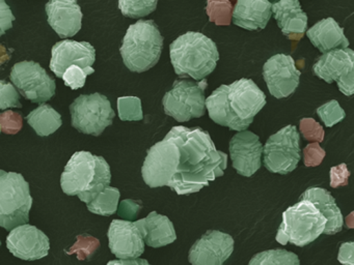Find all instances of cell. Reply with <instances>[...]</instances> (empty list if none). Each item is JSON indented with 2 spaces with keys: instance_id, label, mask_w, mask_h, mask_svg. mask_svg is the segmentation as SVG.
I'll return each instance as SVG.
<instances>
[{
  "instance_id": "20",
  "label": "cell",
  "mask_w": 354,
  "mask_h": 265,
  "mask_svg": "<svg viewBox=\"0 0 354 265\" xmlns=\"http://www.w3.org/2000/svg\"><path fill=\"white\" fill-rule=\"evenodd\" d=\"M277 25L289 39L299 41L308 27V14L297 0H281L271 6Z\"/></svg>"
},
{
  "instance_id": "40",
  "label": "cell",
  "mask_w": 354,
  "mask_h": 265,
  "mask_svg": "<svg viewBox=\"0 0 354 265\" xmlns=\"http://www.w3.org/2000/svg\"><path fill=\"white\" fill-rule=\"evenodd\" d=\"M354 242H344L339 246L337 260L343 265H354L353 260Z\"/></svg>"
},
{
  "instance_id": "8",
  "label": "cell",
  "mask_w": 354,
  "mask_h": 265,
  "mask_svg": "<svg viewBox=\"0 0 354 265\" xmlns=\"http://www.w3.org/2000/svg\"><path fill=\"white\" fill-rule=\"evenodd\" d=\"M207 87L208 82L206 79L200 82L178 79L174 83L173 88L163 97L165 113L175 118L178 122L202 117L206 109L205 90Z\"/></svg>"
},
{
  "instance_id": "28",
  "label": "cell",
  "mask_w": 354,
  "mask_h": 265,
  "mask_svg": "<svg viewBox=\"0 0 354 265\" xmlns=\"http://www.w3.org/2000/svg\"><path fill=\"white\" fill-rule=\"evenodd\" d=\"M118 111L123 121H138L144 118L142 101L138 97H122L118 99Z\"/></svg>"
},
{
  "instance_id": "7",
  "label": "cell",
  "mask_w": 354,
  "mask_h": 265,
  "mask_svg": "<svg viewBox=\"0 0 354 265\" xmlns=\"http://www.w3.org/2000/svg\"><path fill=\"white\" fill-rule=\"evenodd\" d=\"M30 184L24 175L0 170V227L12 231L30 222Z\"/></svg>"
},
{
  "instance_id": "22",
  "label": "cell",
  "mask_w": 354,
  "mask_h": 265,
  "mask_svg": "<svg viewBox=\"0 0 354 265\" xmlns=\"http://www.w3.org/2000/svg\"><path fill=\"white\" fill-rule=\"evenodd\" d=\"M134 224L140 230L145 244L152 248H161L173 244L177 239L175 227L171 219L156 211H152L148 217L134 222Z\"/></svg>"
},
{
  "instance_id": "11",
  "label": "cell",
  "mask_w": 354,
  "mask_h": 265,
  "mask_svg": "<svg viewBox=\"0 0 354 265\" xmlns=\"http://www.w3.org/2000/svg\"><path fill=\"white\" fill-rule=\"evenodd\" d=\"M10 77L15 88L32 103H45L55 95V79L38 62H17L14 64Z\"/></svg>"
},
{
  "instance_id": "24",
  "label": "cell",
  "mask_w": 354,
  "mask_h": 265,
  "mask_svg": "<svg viewBox=\"0 0 354 265\" xmlns=\"http://www.w3.org/2000/svg\"><path fill=\"white\" fill-rule=\"evenodd\" d=\"M300 199L310 201L326 219V226L323 233L333 235L342 231L344 225L343 215L328 190L318 186H312L301 195Z\"/></svg>"
},
{
  "instance_id": "16",
  "label": "cell",
  "mask_w": 354,
  "mask_h": 265,
  "mask_svg": "<svg viewBox=\"0 0 354 265\" xmlns=\"http://www.w3.org/2000/svg\"><path fill=\"white\" fill-rule=\"evenodd\" d=\"M7 246L17 258L35 261L48 255L50 242L48 236L36 226L26 224L10 232L7 237Z\"/></svg>"
},
{
  "instance_id": "39",
  "label": "cell",
  "mask_w": 354,
  "mask_h": 265,
  "mask_svg": "<svg viewBox=\"0 0 354 265\" xmlns=\"http://www.w3.org/2000/svg\"><path fill=\"white\" fill-rule=\"evenodd\" d=\"M15 19L16 17L14 16L7 2L0 0V37L13 27V21Z\"/></svg>"
},
{
  "instance_id": "43",
  "label": "cell",
  "mask_w": 354,
  "mask_h": 265,
  "mask_svg": "<svg viewBox=\"0 0 354 265\" xmlns=\"http://www.w3.org/2000/svg\"><path fill=\"white\" fill-rule=\"evenodd\" d=\"M0 246H1V242H0Z\"/></svg>"
},
{
  "instance_id": "3",
  "label": "cell",
  "mask_w": 354,
  "mask_h": 265,
  "mask_svg": "<svg viewBox=\"0 0 354 265\" xmlns=\"http://www.w3.org/2000/svg\"><path fill=\"white\" fill-rule=\"evenodd\" d=\"M111 180V167L104 157L90 151H77L66 165L61 186L65 194L77 196L88 204L109 186Z\"/></svg>"
},
{
  "instance_id": "27",
  "label": "cell",
  "mask_w": 354,
  "mask_h": 265,
  "mask_svg": "<svg viewBox=\"0 0 354 265\" xmlns=\"http://www.w3.org/2000/svg\"><path fill=\"white\" fill-rule=\"evenodd\" d=\"M248 265H300L299 258L285 248H273L252 256Z\"/></svg>"
},
{
  "instance_id": "13",
  "label": "cell",
  "mask_w": 354,
  "mask_h": 265,
  "mask_svg": "<svg viewBox=\"0 0 354 265\" xmlns=\"http://www.w3.org/2000/svg\"><path fill=\"white\" fill-rule=\"evenodd\" d=\"M300 70L295 60L286 54H277L269 58L263 66V77L269 92L277 99L290 97L299 85Z\"/></svg>"
},
{
  "instance_id": "38",
  "label": "cell",
  "mask_w": 354,
  "mask_h": 265,
  "mask_svg": "<svg viewBox=\"0 0 354 265\" xmlns=\"http://www.w3.org/2000/svg\"><path fill=\"white\" fill-rule=\"evenodd\" d=\"M350 171L348 170L347 165L345 163L331 168L330 172H329L331 188H339V186H347Z\"/></svg>"
},
{
  "instance_id": "29",
  "label": "cell",
  "mask_w": 354,
  "mask_h": 265,
  "mask_svg": "<svg viewBox=\"0 0 354 265\" xmlns=\"http://www.w3.org/2000/svg\"><path fill=\"white\" fill-rule=\"evenodd\" d=\"M207 14L210 22L215 23L217 26H227L231 24L232 3L231 1H207Z\"/></svg>"
},
{
  "instance_id": "23",
  "label": "cell",
  "mask_w": 354,
  "mask_h": 265,
  "mask_svg": "<svg viewBox=\"0 0 354 265\" xmlns=\"http://www.w3.org/2000/svg\"><path fill=\"white\" fill-rule=\"evenodd\" d=\"M306 35L322 54L349 47V41L344 33L343 27L339 26L333 18L319 21L306 31Z\"/></svg>"
},
{
  "instance_id": "12",
  "label": "cell",
  "mask_w": 354,
  "mask_h": 265,
  "mask_svg": "<svg viewBox=\"0 0 354 265\" xmlns=\"http://www.w3.org/2000/svg\"><path fill=\"white\" fill-rule=\"evenodd\" d=\"M315 76L331 84L337 82L343 95L354 93V51L352 49H339L319 56L313 66Z\"/></svg>"
},
{
  "instance_id": "33",
  "label": "cell",
  "mask_w": 354,
  "mask_h": 265,
  "mask_svg": "<svg viewBox=\"0 0 354 265\" xmlns=\"http://www.w3.org/2000/svg\"><path fill=\"white\" fill-rule=\"evenodd\" d=\"M8 108H22L19 93L12 83L0 80V110Z\"/></svg>"
},
{
  "instance_id": "19",
  "label": "cell",
  "mask_w": 354,
  "mask_h": 265,
  "mask_svg": "<svg viewBox=\"0 0 354 265\" xmlns=\"http://www.w3.org/2000/svg\"><path fill=\"white\" fill-rule=\"evenodd\" d=\"M45 10L49 25L61 39L74 37L82 29V8L74 0H53Z\"/></svg>"
},
{
  "instance_id": "32",
  "label": "cell",
  "mask_w": 354,
  "mask_h": 265,
  "mask_svg": "<svg viewBox=\"0 0 354 265\" xmlns=\"http://www.w3.org/2000/svg\"><path fill=\"white\" fill-rule=\"evenodd\" d=\"M95 72L94 68H82L77 66H71L64 72V82L71 89L82 88L86 84V77Z\"/></svg>"
},
{
  "instance_id": "6",
  "label": "cell",
  "mask_w": 354,
  "mask_h": 265,
  "mask_svg": "<svg viewBox=\"0 0 354 265\" xmlns=\"http://www.w3.org/2000/svg\"><path fill=\"white\" fill-rule=\"evenodd\" d=\"M326 219L308 200L292 205L283 213V221L277 230V242L286 246H308L324 232Z\"/></svg>"
},
{
  "instance_id": "14",
  "label": "cell",
  "mask_w": 354,
  "mask_h": 265,
  "mask_svg": "<svg viewBox=\"0 0 354 265\" xmlns=\"http://www.w3.org/2000/svg\"><path fill=\"white\" fill-rule=\"evenodd\" d=\"M234 251V238L218 230H209L194 242L188 255L192 265H223Z\"/></svg>"
},
{
  "instance_id": "41",
  "label": "cell",
  "mask_w": 354,
  "mask_h": 265,
  "mask_svg": "<svg viewBox=\"0 0 354 265\" xmlns=\"http://www.w3.org/2000/svg\"><path fill=\"white\" fill-rule=\"evenodd\" d=\"M106 265H151L146 259H119L111 260Z\"/></svg>"
},
{
  "instance_id": "9",
  "label": "cell",
  "mask_w": 354,
  "mask_h": 265,
  "mask_svg": "<svg viewBox=\"0 0 354 265\" xmlns=\"http://www.w3.org/2000/svg\"><path fill=\"white\" fill-rule=\"evenodd\" d=\"M70 112L72 126L93 136H100L115 116L111 101L99 92L80 95L70 106Z\"/></svg>"
},
{
  "instance_id": "34",
  "label": "cell",
  "mask_w": 354,
  "mask_h": 265,
  "mask_svg": "<svg viewBox=\"0 0 354 265\" xmlns=\"http://www.w3.org/2000/svg\"><path fill=\"white\" fill-rule=\"evenodd\" d=\"M24 118L19 112L8 111L0 113V130L8 135H15L21 130Z\"/></svg>"
},
{
  "instance_id": "42",
  "label": "cell",
  "mask_w": 354,
  "mask_h": 265,
  "mask_svg": "<svg viewBox=\"0 0 354 265\" xmlns=\"http://www.w3.org/2000/svg\"><path fill=\"white\" fill-rule=\"evenodd\" d=\"M13 50H8L5 46L1 45L0 43V66L1 64L6 63V62L9 61L11 59V53Z\"/></svg>"
},
{
  "instance_id": "10",
  "label": "cell",
  "mask_w": 354,
  "mask_h": 265,
  "mask_svg": "<svg viewBox=\"0 0 354 265\" xmlns=\"http://www.w3.org/2000/svg\"><path fill=\"white\" fill-rule=\"evenodd\" d=\"M264 165L271 173L286 175L297 168L301 159L300 134L295 126H287L269 137L263 147Z\"/></svg>"
},
{
  "instance_id": "17",
  "label": "cell",
  "mask_w": 354,
  "mask_h": 265,
  "mask_svg": "<svg viewBox=\"0 0 354 265\" xmlns=\"http://www.w3.org/2000/svg\"><path fill=\"white\" fill-rule=\"evenodd\" d=\"M95 60H96V50L94 46L91 45L88 41L66 39L53 46L49 66L57 78H62L64 72L70 66L91 68Z\"/></svg>"
},
{
  "instance_id": "18",
  "label": "cell",
  "mask_w": 354,
  "mask_h": 265,
  "mask_svg": "<svg viewBox=\"0 0 354 265\" xmlns=\"http://www.w3.org/2000/svg\"><path fill=\"white\" fill-rule=\"evenodd\" d=\"M111 253L119 259H136L145 252V242L136 224L113 219L107 232Z\"/></svg>"
},
{
  "instance_id": "35",
  "label": "cell",
  "mask_w": 354,
  "mask_h": 265,
  "mask_svg": "<svg viewBox=\"0 0 354 265\" xmlns=\"http://www.w3.org/2000/svg\"><path fill=\"white\" fill-rule=\"evenodd\" d=\"M299 130L306 141L319 143L324 140V130L322 126L313 118H302L299 122Z\"/></svg>"
},
{
  "instance_id": "30",
  "label": "cell",
  "mask_w": 354,
  "mask_h": 265,
  "mask_svg": "<svg viewBox=\"0 0 354 265\" xmlns=\"http://www.w3.org/2000/svg\"><path fill=\"white\" fill-rule=\"evenodd\" d=\"M158 1H119V8L122 14L132 19L148 16L156 10Z\"/></svg>"
},
{
  "instance_id": "36",
  "label": "cell",
  "mask_w": 354,
  "mask_h": 265,
  "mask_svg": "<svg viewBox=\"0 0 354 265\" xmlns=\"http://www.w3.org/2000/svg\"><path fill=\"white\" fill-rule=\"evenodd\" d=\"M326 153L317 142L306 145L304 149V161L306 167H317L322 163Z\"/></svg>"
},
{
  "instance_id": "2",
  "label": "cell",
  "mask_w": 354,
  "mask_h": 265,
  "mask_svg": "<svg viewBox=\"0 0 354 265\" xmlns=\"http://www.w3.org/2000/svg\"><path fill=\"white\" fill-rule=\"evenodd\" d=\"M266 105V95L252 79L221 85L206 99L209 116L215 124L242 132Z\"/></svg>"
},
{
  "instance_id": "15",
  "label": "cell",
  "mask_w": 354,
  "mask_h": 265,
  "mask_svg": "<svg viewBox=\"0 0 354 265\" xmlns=\"http://www.w3.org/2000/svg\"><path fill=\"white\" fill-rule=\"evenodd\" d=\"M230 155L238 174L254 175L262 164L263 145L258 135L248 130L238 132L230 141Z\"/></svg>"
},
{
  "instance_id": "5",
  "label": "cell",
  "mask_w": 354,
  "mask_h": 265,
  "mask_svg": "<svg viewBox=\"0 0 354 265\" xmlns=\"http://www.w3.org/2000/svg\"><path fill=\"white\" fill-rule=\"evenodd\" d=\"M163 37L153 20H138L127 29L120 53L128 70L144 72L160 59Z\"/></svg>"
},
{
  "instance_id": "21",
  "label": "cell",
  "mask_w": 354,
  "mask_h": 265,
  "mask_svg": "<svg viewBox=\"0 0 354 265\" xmlns=\"http://www.w3.org/2000/svg\"><path fill=\"white\" fill-rule=\"evenodd\" d=\"M272 3L267 0H239L232 12L236 26L248 30H262L270 20Z\"/></svg>"
},
{
  "instance_id": "4",
  "label": "cell",
  "mask_w": 354,
  "mask_h": 265,
  "mask_svg": "<svg viewBox=\"0 0 354 265\" xmlns=\"http://www.w3.org/2000/svg\"><path fill=\"white\" fill-rule=\"evenodd\" d=\"M169 55L176 74L202 81L216 68L219 59L216 43L206 35L188 31L169 46Z\"/></svg>"
},
{
  "instance_id": "26",
  "label": "cell",
  "mask_w": 354,
  "mask_h": 265,
  "mask_svg": "<svg viewBox=\"0 0 354 265\" xmlns=\"http://www.w3.org/2000/svg\"><path fill=\"white\" fill-rule=\"evenodd\" d=\"M121 196L119 188L107 186L102 192L97 195L94 200L88 203V209L95 215H113L117 213L119 206V199Z\"/></svg>"
},
{
  "instance_id": "31",
  "label": "cell",
  "mask_w": 354,
  "mask_h": 265,
  "mask_svg": "<svg viewBox=\"0 0 354 265\" xmlns=\"http://www.w3.org/2000/svg\"><path fill=\"white\" fill-rule=\"evenodd\" d=\"M317 114L327 128H331L335 124H339L346 116L343 108L335 99H331L328 103L320 106L317 109Z\"/></svg>"
},
{
  "instance_id": "25",
  "label": "cell",
  "mask_w": 354,
  "mask_h": 265,
  "mask_svg": "<svg viewBox=\"0 0 354 265\" xmlns=\"http://www.w3.org/2000/svg\"><path fill=\"white\" fill-rule=\"evenodd\" d=\"M28 124L36 130L41 137L49 136L61 128L63 121L59 112L53 109V106L42 104L32 110L26 116Z\"/></svg>"
},
{
  "instance_id": "37",
  "label": "cell",
  "mask_w": 354,
  "mask_h": 265,
  "mask_svg": "<svg viewBox=\"0 0 354 265\" xmlns=\"http://www.w3.org/2000/svg\"><path fill=\"white\" fill-rule=\"evenodd\" d=\"M142 201L131 200V199H127V200H123L120 204L119 213L120 217L126 219L125 221H132L138 217L140 211L142 210Z\"/></svg>"
},
{
  "instance_id": "1",
  "label": "cell",
  "mask_w": 354,
  "mask_h": 265,
  "mask_svg": "<svg viewBox=\"0 0 354 265\" xmlns=\"http://www.w3.org/2000/svg\"><path fill=\"white\" fill-rule=\"evenodd\" d=\"M227 157L207 130L174 126L149 149L142 175L150 188L167 186L178 195L192 194L223 175Z\"/></svg>"
}]
</instances>
